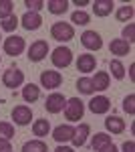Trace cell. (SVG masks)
<instances>
[{"mask_svg":"<svg viewBox=\"0 0 135 152\" xmlns=\"http://www.w3.org/2000/svg\"><path fill=\"white\" fill-rule=\"evenodd\" d=\"M73 134H75V128L71 124H61L53 130V138H55L58 144H65V142L73 140Z\"/></svg>","mask_w":135,"mask_h":152,"instance_id":"4fadbf2b","label":"cell"},{"mask_svg":"<svg viewBox=\"0 0 135 152\" xmlns=\"http://www.w3.org/2000/svg\"><path fill=\"white\" fill-rule=\"evenodd\" d=\"M24 49H26V43H24L22 37H18V35H10L6 41H4V53L10 55V57H18V55H22Z\"/></svg>","mask_w":135,"mask_h":152,"instance_id":"5b68a950","label":"cell"},{"mask_svg":"<svg viewBox=\"0 0 135 152\" xmlns=\"http://www.w3.org/2000/svg\"><path fill=\"white\" fill-rule=\"evenodd\" d=\"M133 14H135V8L131 6V4H125V6H121L119 10H117V20L119 23H129L131 18H133Z\"/></svg>","mask_w":135,"mask_h":152,"instance_id":"484cf974","label":"cell"},{"mask_svg":"<svg viewBox=\"0 0 135 152\" xmlns=\"http://www.w3.org/2000/svg\"><path fill=\"white\" fill-rule=\"evenodd\" d=\"M22 152H48V146H46V142L43 140H28L22 144Z\"/></svg>","mask_w":135,"mask_h":152,"instance_id":"cb8c5ba5","label":"cell"},{"mask_svg":"<svg viewBox=\"0 0 135 152\" xmlns=\"http://www.w3.org/2000/svg\"><path fill=\"white\" fill-rule=\"evenodd\" d=\"M123 112H125V114H129V116H133V114H135V95L133 94H129L123 99Z\"/></svg>","mask_w":135,"mask_h":152,"instance_id":"1f68e13d","label":"cell"},{"mask_svg":"<svg viewBox=\"0 0 135 152\" xmlns=\"http://www.w3.org/2000/svg\"><path fill=\"white\" fill-rule=\"evenodd\" d=\"M38 97H40V87L38 85H34V83H26L22 87V99L26 104H34V102H38Z\"/></svg>","mask_w":135,"mask_h":152,"instance_id":"ffe728a7","label":"cell"},{"mask_svg":"<svg viewBox=\"0 0 135 152\" xmlns=\"http://www.w3.org/2000/svg\"><path fill=\"white\" fill-rule=\"evenodd\" d=\"M24 6H26L30 12H38L43 6H45V2H43V0H24Z\"/></svg>","mask_w":135,"mask_h":152,"instance_id":"836d02e7","label":"cell"},{"mask_svg":"<svg viewBox=\"0 0 135 152\" xmlns=\"http://www.w3.org/2000/svg\"><path fill=\"white\" fill-rule=\"evenodd\" d=\"M77 89H79V94H83V95H93L95 94V87H93L91 77H81V79H77Z\"/></svg>","mask_w":135,"mask_h":152,"instance_id":"d4e9b609","label":"cell"},{"mask_svg":"<svg viewBox=\"0 0 135 152\" xmlns=\"http://www.w3.org/2000/svg\"><path fill=\"white\" fill-rule=\"evenodd\" d=\"M111 136L109 134H105V132H99V134H95L93 138H91V148L95 152L103 150V148H107V146H111Z\"/></svg>","mask_w":135,"mask_h":152,"instance_id":"ac0fdd59","label":"cell"},{"mask_svg":"<svg viewBox=\"0 0 135 152\" xmlns=\"http://www.w3.org/2000/svg\"><path fill=\"white\" fill-rule=\"evenodd\" d=\"M0 152H12V146L8 140H2L0 138Z\"/></svg>","mask_w":135,"mask_h":152,"instance_id":"d590c367","label":"cell"},{"mask_svg":"<svg viewBox=\"0 0 135 152\" xmlns=\"http://www.w3.org/2000/svg\"><path fill=\"white\" fill-rule=\"evenodd\" d=\"M18 18H16V14H10L8 18H4L2 23H0V28L2 31H6V33H12V31H16V26H18Z\"/></svg>","mask_w":135,"mask_h":152,"instance_id":"4dcf8cb0","label":"cell"},{"mask_svg":"<svg viewBox=\"0 0 135 152\" xmlns=\"http://www.w3.org/2000/svg\"><path fill=\"white\" fill-rule=\"evenodd\" d=\"M0 61H2V57H0Z\"/></svg>","mask_w":135,"mask_h":152,"instance_id":"b9f144b4","label":"cell"},{"mask_svg":"<svg viewBox=\"0 0 135 152\" xmlns=\"http://www.w3.org/2000/svg\"><path fill=\"white\" fill-rule=\"evenodd\" d=\"M55 152H75V150H73L71 146H65V144H58V146H56V150H55Z\"/></svg>","mask_w":135,"mask_h":152,"instance_id":"8d00e7d4","label":"cell"},{"mask_svg":"<svg viewBox=\"0 0 135 152\" xmlns=\"http://www.w3.org/2000/svg\"><path fill=\"white\" fill-rule=\"evenodd\" d=\"M89 110L93 114H107L111 110V99L105 95H95L89 102Z\"/></svg>","mask_w":135,"mask_h":152,"instance_id":"7c38bea8","label":"cell"},{"mask_svg":"<svg viewBox=\"0 0 135 152\" xmlns=\"http://www.w3.org/2000/svg\"><path fill=\"white\" fill-rule=\"evenodd\" d=\"M121 35H123V41H127V43L131 45V43L135 41V24L129 23V24L123 28V33H121Z\"/></svg>","mask_w":135,"mask_h":152,"instance_id":"d6a6232c","label":"cell"},{"mask_svg":"<svg viewBox=\"0 0 135 152\" xmlns=\"http://www.w3.org/2000/svg\"><path fill=\"white\" fill-rule=\"evenodd\" d=\"M99 152H119V148H117L115 144H111V146H107V148H103V150H99Z\"/></svg>","mask_w":135,"mask_h":152,"instance_id":"74e56055","label":"cell"},{"mask_svg":"<svg viewBox=\"0 0 135 152\" xmlns=\"http://www.w3.org/2000/svg\"><path fill=\"white\" fill-rule=\"evenodd\" d=\"M48 43L46 41H34L32 45L28 47V61H32V63H38V61H43V59L48 55Z\"/></svg>","mask_w":135,"mask_h":152,"instance_id":"8992f818","label":"cell"},{"mask_svg":"<svg viewBox=\"0 0 135 152\" xmlns=\"http://www.w3.org/2000/svg\"><path fill=\"white\" fill-rule=\"evenodd\" d=\"M48 132H51V122H48V120L40 118V120H34L32 122V134L38 140L45 138V136H48Z\"/></svg>","mask_w":135,"mask_h":152,"instance_id":"44dd1931","label":"cell"},{"mask_svg":"<svg viewBox=\"0 0 135 152\" xmlns=\"http://www.w3.org/2000/svg\"><path fill=\"white\" fill-rule=\"evenodd\" d=\"M0 138L10 142L14 138V126L10 122H0Z\"/></svg>","mask_w":135,"mask_h":152,"instance_id":"f546056e","label":"cell"},{"mask_svg":"<svg viewBox=\"0 0 135 152\" xmlns=\"http://www.w3.org/2000/svg\"><path fill=\"white\" fill-rule=\"evenodd\" d=\"M113 0H95L93 2V12H95V16H109L113 10Z\"/></svg>","mask_w":135,"mask_h":152,"instance_id":"d6986e66","label":"cell"},{"mask_svg":"<svg viewBox=\"0 0 135 152\" xmlns=\"http://www.w3.org/2000/svg\"><path fill=\"white\" fill-rule=\"evenodd\" d=\"M109 49H111L113 55H117V57H125V55L131 53V45L127 41H123V39H113Z\"/></svg>","mask_w":135,"mask_h":152,"instance_id":"2e32d148","label":"cell"},{"mask_svg":"<svg viewBox=\"0 0 135 152\" xmlns=\"http://www.w3.org/2000/svg\"><path fill=\"white\" fill-rule=\"evenodd\" d=\"M81 45L85 49H89V51H99L103 47V39L97 31H85L81 35Z\"/></svg>","mask_w":135,"mask_h":152,"instance_id":"ba28073f","label":"cell"},{"mask_svg":"<svg viewBox=\"0 0 135 152\" xmlns=\"http://www.w3.org/2000/svg\"><path fill=\"white\" fill-rule=\"evenodd\" d=\"M51 37L58 41V43H67L71 39H75V28H73V24L71 23H55L51 26Z\"/></svg>","mask_w":135,"mask_h":152,"instance_id":"7a4b0ae2","label":"cell"},{"mask_svg":"<svg viewBox=\"0 0 135 152\" xmlns=\"http://www.w3.org/2000/svg\"><path fill=\"white\" fill-rule=\"evenodd\" d=\"M105 128L111 134H121V132H125V122L119 116H109L105 120Z\"/></svg>","mask_w":135,"mask_h":152,"instance_id":"7402d4cb","label":"cell"},{"mask_svg":"<svg viewBox=\"0 0 135 152\" xmlns=\"http://www.w3.org/2000/svg\"><path fill=\"white\" fill-rule=\"evenodd\" d=\"M71 23L79 24V26H85V24H89V23H91L89 12H85V10H75L73 14H71Z\"/></svg>","mask_w":135,"mask_h":152,"instance_id":"83f0119b","label":"cell"},{"mask_svg":"<svg viewBox=\"0 0 135 152\" xmlns=\"http://www.w3.org/2000/svg\"><path fill=\"white\" fill-rule=\"evenodd\" d=\"M45 6L48 8L51 14H65L69 10V2L67 0H46Z\"/></svg>","mask_w":135,"mask_h":152,"instance_id":"603a6c76","label":"cell"},{"mask_svg":"<svg viewBox=\"0 0 135 152\" xmlns=\"http://www.w3.org/2000/svg\"><path fill=\"white\" fill-rule=\"evenodd\" d=\"M121 150L123 152H135V142L133 140H125L123 146H121Z\"/></svg>","mask_w":135,"mask_h":152,"instance_id":"e575fe53","label":"cell"},{"mask_svg":"<svg viewBox=\"0 0 135 152\" xmlns=\"http://www.w3.org/2000/svg\"><path fill=\"white\" fill-rule=\"evenodd\" d=\"M65 104H67V97L63 94H51L48 97L45 99V110L48 114H58V112H63L65 110Z\"/></svg>","mask_w":135,"mask_h":152,"instance_id":"52a82bcc","label":"cell"},{"mask_svg":"<svg viewBox=\"0 0 135 152\" xmlns=\"http://www.w3.org/2000/svg\"><path fill=\"white\" fill-rule=\"evenodd\" d=\"M91 136V126L89 124H79V128H75V134H73V144L77 146V148H81V146H85V142H87V138Z\"/></svg>","mask_w":135,"mask_h":152,"instance_id":"9a60e30c","label":"cell"},{"mask_svg":"<svg viewBox=\"0 0 135 152\" xmlns=\"http://www.w3.org/2000/svg\"><path fill=\"white\" fill-rule=\"evenodd\" d=\"M0 41H2V37H0Z\"/></svg>","mask_w":135,"mask_h":152,"instance_id":"60d3db41","label":"cell"},{"mask_svg":"<svg viewBox=\"0 0 135 152\" xmlns=\"http://www.w3.org/2000/svg\"><path fill=\"white\" fill-rule=\"evenodd\" d=\"M61 83H63V75L58 71L46 69L40 73V85L46 89H56V87H61Z\"/></svg>","mask_w":135,"mask_h":152,"instance_id":"9c48e42d","label":"cell"},{"mask_svg":"<svg viewBox=\"0 0 135 152\" xmlns=\"http://www.w3.org/2000/svg\"><path fill=\"white\" fill-rule=\"evenodd\" d=\"M95 67H97L95 55H89V53L79 55V59H77V71H81V73H91V71H95Z\"/></svg>","mask_w":135,"mask_h":152,"instance_id":"5bb4252c","label":"cell"},{"mask_svg":"<svg viewBox=\"0 0 135 152\" xmlns=\"http://www.w3.org/2000/svg\"><path fill=\"white\" fill-rule=\"evenodd\" d=\"M109 71H111V75L115 79H123L125 77V67H123V63H121L119 59L109 61Z\"/></svg>","mask_w":135,"mask_h":152,"instance_id":"4316f807","label":"cell"},{"mask_svg":"<svg viewBox=\"0 0 135 152\" xmlns=\"http://www.w3.org/2000/svg\"><path fill=\"white\" fill-rule=\"evenodd\" d=\"M63 112H65V118L69 122H79L85 116V104L81 102L79 97H71V99H67Z\"/></svg>","mask_w":135,"mask_h":152,"instance_id":"6da1fadb","label":"cell"},{"mask_svg":"<svg viewBox=\"0 0 135 152\" xmlns=\"http://www.w3.org/2000/svg\"><path fill=\"white\" fill-rule=\"evenodd\" d=\"M10 14H14V2L12 0H0V20L8 18Z\"/></svg>","mask_w":135,"mask_h":152,"instance_id":"f1b7e54d","label":"cell"},{"mask_svg":"<svg viewBox=\"0 0 135 152\" xmlns=\"http://www.w3.org/2000/svg\"><path fill=\"white\" fill-rule=\"evenodd\" d=\"M2 83L8 89L20 87V85H24V73L20 69H16V67H10V69H6L2 73Z\"/></svg>","mask_w":135,"mask_h":152,"instance_id":"277c9868","label":"cell"},{"mask_svg":"<svg viewBox=\"0 0 135 152\" xmlns=\"http://www.w3.org/2000/svg\"><path fill=\"white\" fill-rule=\"evenodd\" d=\"M51 61H53L55 67L65 69V67H69V65L73 63V51L69 47H56L55 51H53V55H51Z\"/></svg>","mask_w":135,"mask_h":152,"instance_id":"3957f363","label":"cell"},{"mask_svg":"<svg viewBox=\"0 0 135 152\" xmlns=\"http://www.w3.org/2000/svg\"><path fill=\"white\" fill-rule=\"evenodd\" d=\"M18 23L22 24V28H26V31H38L40 28V24H43V16L38 14V12H30L26 10L20 16V20Z\"/></svg>","mask_w":135,"mask_h":152,"instance_id":"8fae6325","label":"cell"},{"mask_svg":"<svg viewBox=\"0 0 135 152\" xmlns=\"http://www.w3.org/2000/svg\"><path fill=\"white\" fill-rule=\"evenodd\" d=\"M129 79H131V81L135 79V65H133V63L129 65Z\"/></svg>","mask_w":135,"mask_h":152,"instance_id":"f35d334b","label":"cell"},{"mask_svg":"<svg viewBox=\"0 0 135 152\" xmlns=\"http://www.w3.org/2000/svg\"><path fill=\"white\" fill-rule=\"evenodd\" d=\"M91 81H93L95 91H105V89L109 87V83H111V75H109L107 71H97Z\"/></svg>","mask_w":135,"mask_h":152,"instance_id":"e0dca14e","label":"cell"},{"mask_svg":"<svg viewBox=\"0 0 135 152\" xmlns=\"http://www.w3.org/2000/svg\"><path fill=\"white\" fill-rule=\"evenodd\" d=\"M10 116H12V120H14L16 126H28L30 120H32V110H30L28 105H16V107L12 110Z\"/></svg>","mask_w":135,"mask_h":152,"instance_id":"30bf717a","label":"cell"},{"mask_svg":"<svg viewBox=\"0 0 135 152\" xmlns=\"http://www.w3.org/2000/svg\"><path fill=\"white\" fill-rule=\"evenodd\" d=\"M73 4H75V6H87L89 2H87V0H75Z\"/></svg>","mask_w":135,"mask_h":152,"instance_id":"ab89813d","label":"cell"}]
</instances>
